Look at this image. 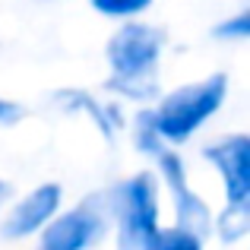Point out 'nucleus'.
<instances>
[{"instance_id":"8","label":"nucleus","mask_w":250,"mask_h":250,"mask_svg":"<svg viewBox=\"0 0 250 250\" xmlns=\"http://www.w3.org/2000/svg\"><path fill=\"white\" fill-rule=\"evenodd\" d=\"M54 104H57V108H63V111H70V114H76V111L89 114L108 143L114 140V133L124 127L121 108H117V104H111V102L108 104L98 102V98L89 95L85 89H61V92H54Z\"/></svg>"},{"instance_id":"2","label":"nucleus","mask_w":250,"mask_h":250,"mask_svg":"<svg viewBox=\"0 0 250 250\" xmlns=\"http://www.w3.org/2000/svg\"><path fill=\"white\" fill-rule=\"evenodd\" d=\"M111 225L117 228V250H152L162 222V181L155 171H136V174L117 181L108 190Z\"/></svg>"},{"instance_id":"14","label":"nucleus","mask_w":250,"mask_h":250,"mask_svg":"<svg viewBox=\"0 0 250 250\" xmlns=\"http://www.w3.org/2000/svg\"><path fill=\"white\" fill-rule=\"evenodd\" d=\"M22 117V104L10 102V98H0V124H16Z\"/></svg>"},{"instance_id":"5","label":"nucleus","mask_w":250,"mask_h":250,"mask_svg":"<svg viewBox=\"0 0 250 250\" xmlns=\"http://www.w3.org/2000/svg\"><path fill=\"white\" fill-rule=\"evenodd\" d=\"M155 165H159V177L165 181L171 203H174V225L190 228L193 234H200L203 241L212 234V209L206 200L196 196V190L187 181V168L184 159L174 152V146H165L155 155Z\"/></svg>"},{"instance_id":"12","label":"nucleus","mask_w":250,"mask_h":250,"mask_svg":"<svg viewBox=\"0 0 250 250\" xmlns=\"http://www.w3.org/2000/svg\"><path fill=\"white\" fill-rule=\"evenodd\" d=\"M92 10H98L102 16L111 19H133L140 13H146L152 6V0H89Z\"/></svg>"},{"instance_id":"3","label":"nucleus","mask_w":250,"mask_h":250,"mask_svg":"<svg viewBox=\"0 0 250 250\" xmlns=\"http://www.w3.org/2000/svg\"><path fill=\"white\" fill-rule=\"evenodd\" d=\"M225 95H228V76L225 73H212L200 83L177 85L174 92L162 95L152 104V121L159 127L162 140L168 146L187 143L225 104Z\"/></svg>"},{"instance_id":"1","label":"nucleus","mask_w":250,"mask_h":250,"mask_svg":"<svg viewBox=\"0 0 250 250\" xmlns=\"http://www.w3.org/2000/svg\"><path fill=\"white\" fill-rule=\"evenodd\" d=\"M165 51V32L152 22L127 19L104 44L111 76L104 89L114 95L133 98V102H152L159 98V61Z\"/></svg>"},{"instance_id":"7","label":"nucleus","mask_w":250,"mask_h":250,"mask_svg":"<svg viewBox=\"0 0 250 250\" xmlns=\"http://www.w3.org/2000/svg\"><path fill=\"white\" fill-rule=\"evenodd\" d=\"M61 203H63L61 184H54V181L38 184L32 193H25L19 203H13V209L3 215V222H0V234H3L6 241L32 238V234H38V228L61 209Z\"/></svg>"},{"instance_id":"6","label":"nucleus","mask_w":250,"mask_h":250,"mask_svg":"<svg viewBox=\"0 0 250 250\" xmlns=\"http://www.w3.org/2000/svg\"><path fill=\"white\" fill-rule=\"evenodd\" d=\"M203 159L219 171L228 206H250V136L228 133L203 146Z\"/></svg>"},{"instance_id":"10","label":"nucleus","mask_w":250,"mask_h":250,"mask_svg":"<svg viewBox=\"0 0 250 250\" xmlns=\"http://www.w3.org/2000/svg\"><path fill=\"white\" fill-rule=\"evenodd\" d=\"M133 143H136V149H140L143 155H149V159H155V155L168 146V143L162 140L155 121H152V108H143L140 114L133 117Z\"/></svg>"},{"instance_id":"9","label":"nucleus","mask_w":250,"mask_h":250,"mask_svg":"<svg viewBox=\"0 0 250 250\" xmlns=\"http://www.w3.org/2000/svg\"><path fill=\"white\" fill-rule=\"evenodd\" d=\"M212 231L219 234L225 244H234V241L247 238L250 231V206H228L222 209L219 215H212Z\"/></svg>"},{"instance_id":"11","label":"nucleus","mask_w":250,"mask_h":250,"mask_svg":"<svg viewBox=\"0 0 250 250\" xmlns=\"http://www.w3.org/2000/svg\"><path fill=\"white\" fill-rule=\"evenodd\" d=\"M206 241L200 234H193L190 228L184 225H168V228H159L152 241V250H203Z\"/></svg>"},{"instance_id":"4","label":"nucleus","mask_w":250,"mask_h":250,"mask_svg":"<svg viewBox=\"0 0 250 250\" xmlns=\"http://www.w3.org/2000/svg\"><path fill=\"white\" fill-rule=\"evenodd\" d=\"M111 231V209H108V190L89 193L73 209H57L42 228H38V247L35 250H92L98 247Z\"/></svg>"},{"instance_id":"13","label":"nucleus","mask_w":250,"mask_h":250,"mask_svg":"<svg viewBox=\"0 0 250 250\" xmlns=\"http://www.w3.org/2000/svg\"><path fill=\"white\" fill-rule=\"evenodd\" d=\"M247 35H250V10H241L234 16L222 19L212 29V38H219V42H244Z\"/></svg>"},{"instance_id":"15","label":"nucleus","mask_w":250,"mask_h":250,"mask_svg":"<svg viewBox=\"0 0 250 250\" xmlns=\"http://www.w3.org/2000/svg\"><path fill=\"white\" fill-rule=\"evenodd\" d=\"M6 196H10V184H6V181H0V206L6 203Z\"/></svg>"}]
</instances>
